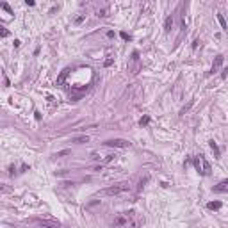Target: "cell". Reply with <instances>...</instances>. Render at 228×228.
Listing matches in <instances>:
<instances>
[{"label": "cell", "instance_id": "1", "mask_svg": "<svg viewBox=\"0 0 228 228\" xmlns=\"http://www.w3.org/2000/svg\"><path fill=\"white\" fill-rule=\"evenodd\" d=\"M192 164H194V167H196V171L200 173V175H203V177L210 175V164L207 162V159H205L203 155H198V157H194Z\"/></svg>", "mask_w": 228, "mask_h": 228}, {"label": "cell", "instance_id": "2", "mask_svg": "<svg viewBox=\"0 0 228 228\" xmlns=\"http://www.w3.org/2000/svg\"><path fill=\"white\" fill-rule=\"evenodd\" d=\"M127 189H128L127 184H116V185H111V187H107V189L100 191L98 194H100V196H118V194L125 192Z\"/></svg>", "mask_w": 228, "mask_h": 228}, {"label": "cell", "instance_id": "3", "mask_svg": "<svg viewBox=\"0 0 228 228\" xmlns=\"http://www.w3.org/2000/svg\"><path fill=\"white\" fill-rule=\"evenodd\" d=\"M105 146H112V148H128L130 143L125 139H109L105 141Z\"/></svg>", "mask_w": 228, "mask_h": 228}, {"label": "cell", "instance_id": "4", "mask_svg": "<svg viewBox=\"0 0 228 228\" xmlns=\"http://www.w3.org/2000/svg\"><path fill=\"white\" fill-rule=\"evenodd\" d=\"M141 68V64H139V53L137 52H134L132 53V64H130V71L132 73H137Z\"/></svg>", "mask_w": 228, "mask_h": 228}, {"label": "cell", "instance_id": "5", "mask_svg": "<svg viewBox=\"0 0 228 228\" xmlns=\"http://www.w3.org/2000/svg\"><path fill=\"white\" fill-rule=\"evenodd\" d=\"M114 226H125V225H132V221H128V217H116L112 221Z\"/></svg>", "mask_w": 228, "mask_h": 228}, {"label": "cell", "instance_id": "6", "mask_svg": "<svg viewBox=\"0 0 228 228\" xmlns=\"http://www.w3.org/2000/svg\"><path fill=\"white\" fill-rule=\"evenodd\" d=\"M221 64H223V55H217V57H216V61H214V64H212L210 73H216V71L221 68Z\"/></svg>", "mask_w": 228, "mask_h": 228}, {"label": "cell", "instance_id": "7", "mask_svg": "<svg viewBox=\"0 0 228 228\" xmlns=\"http://www.w3.org/2000/svg\"><path fill=\"white\" fill-rule=\"evenodd\" d=\"M88 141H89V137L84 134V136H77V137H73V139H71V143H75V144H84V143H88Z\"/></svg>", "mask_w": 228, "mask_h": 228}, {"label": "cell", "instance_id": "8", "mask_svg": "<svg viewBox=\"0 0 228 228\" xmlns=\"http://www.w3.org/2000/svg\"><path fill=\"white\" fill-rule=\"evenodd\" d=\"M173 22H175V18H173V14L166 18V22H164V30H166V32H169V30H171V27H173Z\"/></svg>", "mask_w": 228, "mask_h": 228}, {"label": "cell", "instance_id": "9", "mask_svg": "<svg viewBox=\"0 0 228 228\" xmlns=\"http://www.w3.org/2000/svg\"><path fill=\"white\" fill-rule=\"evenodd\" d=\"M210 150L214 152V157L216 159H219V155H221V152H219V146L214 143V141H210Z\"/></svg>", "mask_w": 228, "mask_h": 228}, {"label": "cell", "instance_id": "10", "mask_svg": "<svg viewBox=\"0 0 228 228\" xmlns=\"http://www.w3.org/2000/svg\"><path fill=\"white\" fill-rule=\"evenodd\" d=\"M38 225H41V226H59V223H55V221H36Z\"/></svg>", "mask_w": 228, "mask_h": 228}, {"label": "cell", "instance_id": "11", "mask_svg": "<svg viewBox=\"0 0 228 228\" xmlns=\"http://www.w3.org/2000/svg\"><path fill=\"white\" fill-rule=\"evenodd\" d=\"M68 73H70V70H68V68H66V70H64V71L61 73V75H59V78H57V86H61V84L64 82V78H66V77H68Z\"/></svg>", "mask_w": 228, "mask_h": 228}, {"label": "cell", "instance_id": "12", "mask_svg": "<svg viewBox=\"0 0 228 228\" xmlns=\"http://www.w3.org/2000/svg\"><path fill=\"white\" fill-rule=\"evenodd\" d=\"M207 207H209L210 210H217V209H221V202H210Z\"/></svg>", "mask_w": 228, "mask_h": 228}, {"label": "cell", "instance_id": "13", "mask_svg": "<svg viewBox=\"0 0 228 228\" xmlns=\"http://www.w3.org/2000/svg\"><path fill=\"white\" fill-rule=\"evenodd\" d=\"M217 20H219V23H221V29H223V30H228V25H226V22H225L223 14H217Z\"/></svg>", "mask_w": 228, "mask_h": 228}, {"label": "cell", "instance_id": "14", "mask_svg": "<svg viewBox=\"0 0 228 228\" xmlns=\"http://www.w3.org/2000/svg\"><path fill=\"white\" fill-rule=\"evenodd\" d=\"M70 153H71L70 150H63V152H57L55 157H64V155H70Z\"/></svg>", "mask_w": 228, "mask_h": 228}, {"label": "cell", "instance_id": "15", "mask_svg": "<svg viewBox=\"0 0 228 228\" xmlns=\"http://www.w3.org/2000/svg\"><path fill=\"white\" fill-rule=\"evenodd\" d=\"M148 121H150V118H148V116H144V118H141L139 125H141V127H144V125H148Z\"/></svg>", "mask_w": 228, "mask_h": 228}, {"label": "cell", "instance_id": "16", "mask_svg": "<svg viewBox=\"0 0 228 228\" xmlns=\"http://www.w3.org/2000/svg\"><path fill=\"white\" fill-rule=\"evenodd\" d=\"M98 16L105 18V16H107V9H102V11H98Z\"/></svg>", "mask_w": 228, "mask_h": 228}, {"label": "cell", "instance_id": "17", "mask_svg": "<svg viewBox=\"0 0 228 228\" xmlns=\"http://www.w3.org/2000/svg\"><path fill=\"white\" fill-rule=\"evenodd\" d=\"M2 7H4L5 11H7V13H9V14H13V11H11V7H9V5H7V4H2Z\"/></svg>", "mask_w": 228, "mask_h": 228}, {"label": "cell", "instance_id": "18", "mask_svg": "<svg viewBox=\"0 0 228 228\" xmlns=\"http://www.w3.org/2000/svg\"><path fill=\"white\" fill-rule=\"evenodd\" d=\"M112 159H114V155H105V159H103V162H111Z\"/></svg>", "mask_w": 228, "mask_h": 228}, {"label": "cell", "instance_id": "19", "mask_svg": "<svg viewBox=\"0 0 228 228\" xmlns=\"http://www.w3.org/2000/svg\"><path fill=\"white\" fill-rule=\"evenodd\" d=\"M7 36H9V32L5 30V29H2V38H7Z\"/></svg>", "mask_w": 228, "mask_h": 228}, {"label": "cell", "instance_id": "20", "mask_svg": "<svg viewBox=\"0 0 228 228\" xmlns=\"http://www.w3.org/2000/svg\"><path fill=\"white\" fill-rule=\"evenodd\" d=\"M121 38H123V39H130V36L127 34V32H121Z\"/></svg>", "mask_w": 228, "mask_h": 228}, {"label": "cell", "instance_id": "21", "mask_svg": "<svg viewBox=\"0 0 228 228\" xmlns=\"http://www.w3.org/2000/svg\"><path fill=\"white\" fill-rule=\"evenodd\" d=\"M27 2V5H34V0H25Z\"/></svg>", "mask_w": 228, "mask_h": 228}, {"label": "cell", "instance_id": "22", "mask_svg": "<svg viewBox=\"0 0 228 228\" xmlns=\"http://www.w3.org/2000/svg\"><path fill=\"white\" fill-rule=\"evenodd\" d=\"M226 73H228V68H225V70H223V78L226 77Z\"/></svg>", "mask_w": 228, "mask_h": 228}, {"label": "cell", "instance_id": "23", "mask_svg": "<svg viewBox=\"0 0 228 228\" xmlns=\"http://www.w3.org/2000/svg\"><path fill=\"white\" fill-rule=\"evenodd\" d=\"M223 184H225V185H228V180H223Z\"/></svg>", "mask_w": 228, "mask_h": 228}]
</instances>
